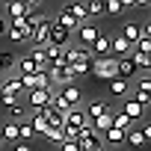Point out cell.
I'll return each instance as SVG.
<instances>
[{
    "label": "cell",
    "mask_w": 151,
    "mask_h": 151,
    "mask_svg": "<svg viewBox=\"0 0 151 151\" xmlns=\"http://www.w3.org/2000/svg\"><path fill=\"white\" fill-rule=\"evenodd\" d=\"M0 145H3V133H0Z\"/></svg>",
    "instance_id": "obj_31"
},
{
    "label": "cell",
    "mask_w": 151,
    "mask_h": 151,
    "mask_svg": "<svg viewBox=\"0 0 151 151\" xmlns=\"http://www.w3.org/2000/svg\"><path fill=\"white\" fill-rule=\"evenodd\" d=\"M15 151H33V145H27V142H18V145H15Z\"/></svg>",
    "instance_id": "obj_28"
},
{
    "label": "cell",
    "mask_w": 151,
    "mask_h": 151,
    "mask_svg": "<svg viewBox=\"0 0 151 151\" xmlns=\"http://www.w3.org/2000/svg\"><path fill=\"white\" fill-rule=\"evenodd\" d=\"M50 21H53L56 27H62V30H68V33H74V30H77V27H80L77 21H74V18L68 15V12H59V15H56V18H50Z\"/></svg>",
    "instance_id": "obj_15"
},
{
    "label": "cell",
    "mask_w": 151,
    "mask_h": 151,
    "mask_svg": "<svg viewBox=\"0 0 151 151\" xmlns=\"http://www.w3.org/2000/svg\"><path fill=\"white\" fill-rule=\"evenodd\" d=\"M83 6H86V15L89 18H98L104 12V0H89V3H83Z\"/></svg>",
    "instance_id": "obj_25"
},
{
    "label": "cell",
    "mask_w": 151,
    "mask_h": 151,
    "mask_svg": "<svg viewBox=\"0 0 151 151\" xmlns=\"http://www.w3.org/2000/svg\"><path fill=\"white\" fill-rule=\"evenodd\" d=\"M89 50H92V59H104V56H110V36H104V33H101Z\"/></svg>",
    "instance_id": "obj_8"
},
{
    "label": "cell",
    "mask_w": 151,
    "mask_h": 151,
    "mask_svg": "<svg viewBox=\"0 0 151 151\" xmlns=\"http://www.w3.org/2000/svg\"><path fill=\"white\" fill-rule=\"evenodd\" d=\"M80 62H92V50L89 47H80L77 45V47H65L62 50V65L71 68V65H80Z\"/></svg>",
    "instance_id": "obj_2"
},
{
    "label": "cell",
    "mask_w": 151,
    "mask_h": 151,
    "mask_svg": "<svg viewBox=\"0 0 151 151\" xmlns=\"http://www.w3.org/2000/svg\"><path fill=\"white\" fill-rule=\"evenodd\" d=\"M104 113H110V104H107V101H92V104L83 110L86 122H92V119H98V116H104Z\"/></svg>",
    "instance_id": "obj_10"
},
{
    "label": "cell",
    "mask_w": 151,
    "mask_h": 151,
    "mask_svg": "<svg viewBox=\"0 0 151 151\" xmlns=\"http://www.w3.org/2000/svg\"><path fill=\"white\" fill-rule=\"evenodd\" d=\"M122 39H124V42H130V45H136V39H139V24L127 21V24H124V30H122Z\"/></svg>",
    "instance_id": "obj_21"
},
{
    "label": "cell",
    "mask_w": 151,
    "mask_h": 151,
    "mask_svg": "<svg viewBox=\"0 0 151 151\" xmlns=\"http://www.w3.org/2000/svg\"><path fill=\"white\" fill-rule=\"evenodd\" d=\"M6 24H9V21H6L3 15H0V36H6Z\"/></svg>",
    "instance_id": "obj_29"
},
{
    "label": "cell",
    "mask_w": 151,
    "mask_h": 151,
    "mask_svg": "<svg viewBox=\"0 0 151 151\" xmlns=\"http://www.w3.org/2000/svg\"><path fill=\"white\" fill-rule=\"evenodd\" d=\"M18 142H27V145H33V142H36V130H33L30 119L18 124Z\"/></svg>",
    "instance_id": "obj_14"
},
{
    "label": "cell",
    "mask_w": 151,
    "mask_h": 151,
    "mask_svg": "<svg viewBox=\"0 0 151 151\" xmlns=\"http://www.w3.org/2000/svg\"><path fill=\"white\" fill-rule=\"evenodd\" d=\"M92 74H95V77L98 80H113L116 77V59L113 56H104V59H92V68H89Z\"/></svg>",
    "instance_id": "obj_1"
},
{
    "label": "cell",
    "mask_w": 151,
    "mask_h": 151,
    "mask_svg": "<svg viewBox=\"0 0 151 151\" xmlns=\"http://www.w3.org/2000/svg\"><path fill=\"white\" fill-rule=\"evenodd\" d=\"M21 80H18V74H9V77L0 80V95H6V98H21Z\"/></svg>",
    "instance_id": "obj_5"
},
{
    "label": "cell",
    "mask_w": 151,
    "mask_h": 151,
    "mask_svg": "<svg viewBox=\"0 0 151 151\" xmlns=\"http://www.w3.org/2000/svg\"><path fill=\"white\" fill-rule=\"evenodd\" d=\"M0 133H3V142H18V122H6Z\"/></svg>",
    "instance_id": "obj_20"
},
{
    "label": "cell",
    "mask_w": 151,
    "mask_h": 151,
    "mask_svg": "<svg viewBox=\"0 0 151 151\" xmlns=\"http://www.w3.org/2000/svg\"><path fill=\"white\" fill-rule=\"evenodd\" d=\"M45 139H47V142H53V145H62V142H65V133H62V130H50V127H47V130H45Z\"/></svg>",
    "instance_id": "obj_26"
},
{
    "label": "cell",
    "mask_w": 151,
    "mask_h": 151,
    "mask_svg": "<svg viewBox=\"0 0 151 151\" xmlns=\"http://www.w3.org/2000/svg\"><path fill=\"white\" fill-rule=\"evenodd\" d=\"M62 12H68L77 24H86V21H89V15H86V6H83V3H68Z\"/></svg>",
    "instance_id": "obj_13"
},
{
    "label": "cell",
    "mask_w": 151,
    "mask_h": 151,
    "mask_svg": "<svg viewBox=\"0 0 151 151\" xmlns=\"http://www.w3.org/2000/svg\"><path fill=\"white\" fill-rule=\"evenodd\" d=\"M30 124H33V130H36V136H45V130H47V122H45V113H33V119H30Z\"/></svg>",
    "instance_id": "obj_23"
},
{
    "label": "cell",
    "mask_w": 151,
    "mask_h": 151,
    "mask_svg": "<svg viewBox=\"0 0 151 151\" xmlns=\"http://www.w3.org/2000/svg\"><path fill=\"white\" fill-rule=\"evenodd\" d=\"M59 98L74 110V107H80V101H83V92H80V86H62L59 89Z\"/></svg>",
    "instance_id": "obj_7"
},
{
    "label": "cell",
    "mask_w": 151,
    "mask_h": 151,
    "mask_svg": "<svg viewBox=\"0 0 151 151\" xmlns=\"http://www.w3.org/2000/svg\"><path fill=\"white\" fill-rule=\"evenodd\" d=\"M68 39H71V33H68V30H62V27H56V24L50 21V27H47V45H53V47L65 50V47H68Z\"/></svg>",
    "instance_id": "obj_3"
},
{
    "label": "cell",
    "mask_w": 151,
    "mask_h": 151,
    "mask_svg": "<svg viewBox=\"0 0 151 151\" xmlns=\"http://www.w3.org/2000/svg\"><path fill=\"white\" fill-rule=\"evenodd\" d=\"M110 92H113V95H119V98H124V95L130 92V83H127V80H122V77H113V80H110Z\"/></svg>",
    "instance_id": "obj_17"
},
{
    "label": "cell",
    "mask_w": 151,
    "mask_h": 151,
    "mask_svg": "<svg viewBox=\"0 0 151 151\" xmlns=\"http://www.w3.org/2000/svg\"><path fill=\"white\" fill-rule=\"evenodd\" d=\"M59 151H80V148H77V142H74V139H65V142L59 145Z\"/></svg>",
    "instance_id": "obj_27"
},
{
    "label": "cell",
    "mask_w": 151,
    "mask_h": 151,
    "mask_svg": "<svg viewBox=\"0 0 151 151\" xmlns=\"http://www.w3.org/2000/svg\"><path fill=\"white\" fill-rule=\"evenodd\" d=\"M101 139H104V148H107V145H124V133H122V130H116V127H110Z\"/></svg>",
    "instance_id": "obj_18"
},
{
    "label": "cell",
    "mask_w": 151,
    "mask_h": 151,
    "mask_svg": "<svg viewBox=\"0 0 151 151\" xmlns=\"http://www.w3.org/2000/svg\"><path fill=\"white\" fill-rule=\"evenodd\" d=\"M3 9H6L12 18H24V15H27V0H12V3H6Z\"/></svg>",
    "instance_id": "obj_16"
},
{
    "label": "cell",
    "mask_w": 151,
    "mask_h": 151,
    "mask_svg": "<svg viewBox=\"0 0 151 151\" xmlns=\"http://www.w3.org/2000/svg\"><path fill=\"white\" fill-rule=\"evenodd\" d=\"M27 104H30L36 113H42V110L50 104V92H47V89H33V92H27Z\"/></svg>",
    "instance_id": "obj_6"
},
{
    "label": "cell",
    "mask_w": 151,
    "mask_h": 151,
    "mask_svg": "<svg viewBox=\"0 0 151 151\" xmlns=\"http://www.w3.org/2000/svg\"><path fill=\"white\" fill-rule=\"evenodd\" d=\"M77 36H80V47H92V45H95V39L101 36V30H98L92 21H86V24H80V27H77Z\"/></svg>",
    "instance_id": "obj_4"
},
{
    "label": "cell",
    "mask_w": 151,
    "mask_h": 151,
    "mask_svg": "<svg viewBox=\"0 0 151 151\" xmlns=\"http://www.w3.org/2000/svg\"><path fill=\"white\" fill-rule=\"evenodd\" d=\"M124 145H130V148H142V145H145L142 130H133V127H130V130L124 133Z\"/></svg>",
    "instance_id": "obj_19"
},
{
    "label": "cell",
    "mask_w": 151,
    "mask_h": 151,
    "mask_svg": "<svg viewBox=\"0 0 151 151\" xmlns=\"http://www.w3.org/2000/svg\"><path fill=\"white\" fill-rule=\"evenodd\" d=\"M130 124H133V122H130V119H127L122 110H119V113H113V127H116V130L127 133V130H130Z\"/></svg>",
    "instance_id": "obj_22"
},
{
    "label": "cell",
    "mask_w": 151,
    "mask_h": 151,
    "mask_svg": "<svg viewBox=\"0 0 151 151\" xmlns=\"http://www.w3.org/2000/svg\"><path fill=\"white\" fill-rule=\"evenodd\" d=\"M124 9H133V0H107L104 3V12L110 15H122Z\"/></svg>",
    "instance_id": "obj_12"
},
{
    "label": "cell",
    "mask_w": 151,
    "mask_h": 151,
    "mask_svg": "<svg viewBox=\"0 0 151 151\" xmlns=\"http://www.w3.org/2000/svg\"><path fill=\"white\" fill-rule=\"evenodd\" d=\"M89 127H92L98 136H104V133L113 127V110H110V113H104V116H98V119H92V122H89Z\"/></svg>",
    "instance_id": "obj_9"
},
{
    "label": "cell",
    "mask_w": 151,
    "mask_h": 151,
    "mask_svg": "<svg viewBox=\"0 0 151 151\" xmlns=\"http://www.w3.org/2000/svg\"><path fill=\"white\" fill-rule=\"evenodd\" d=\"M89 151H107V148H104V145H98V148H89Z\"/></svg>",
    "instance_id": "obj_30"
},
{
    "label": "cell",
    "mask_w": 151,
    "mask_h": 151,
    "mask_svg": "<svg viewBox=\"0 0 151 151\" xmlns=\"http://www.w3.org/2000/svg\"><path fill=\"white\" fill-rule=\"evenodd\" d=\"M15 68V53L12 50H0V71H12Z\"/></svg>",
    "instance_id": "obj_24"
},
{
    "label": "cell",
    "mask_w": 151,
    "mask_h": 151,
    "mask_svg": "<svg viewBox=\"0 0 151 151\" xmlns=\"http://www.w3.org/2000/svg\"><path fill=\"white\" fill-rule=\"evenodd\" d=\"M122 113H124L130 122H136V119H142V116H145V107H139L133 98H127V101H124V107H122Z\"/></svg>",
    "instance_id": "obj_11"
}]
</instances>
